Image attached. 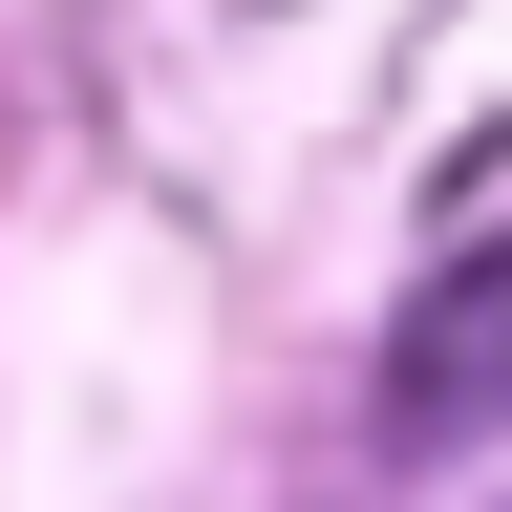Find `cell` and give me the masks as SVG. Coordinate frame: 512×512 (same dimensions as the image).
Wrapping results in <instances>:
<instances>
[{
	"label": "cell",
	"instance_id": "1",
	"mask_svg": "<svg viewBox=\"0 0 512 512\" xmlns=\"http://www.w3.org/2000/svg\"><path fill=\"white\" fill-rule=\"evenodd\" d=\"M384 427L406 448H491L512 427V235H470V256L406 278V320H384Z\"/></svg>",
	"mask_w": 512,
	"mask_h": 512
}]
</instances>
